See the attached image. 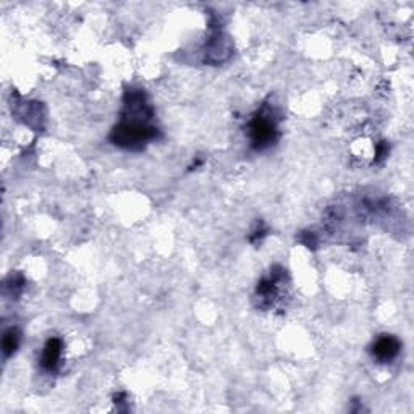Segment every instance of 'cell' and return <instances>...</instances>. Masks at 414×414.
Wrapping results in <instances>:
<instances>
[{
  "instance_id": "obj_3",
  "label": "cell",
  "mask_w": 414,
  "mask_h": 414,
  "mask_svg": "<svg viewBox=\"0 0 414 414\" xmlns=\"http://www.w3.org/2000/svg\"><path fill=\"white\" fill-rule=\"evenodd\" d=\"M400 341L394 335H382L374 341L372 345V356L374 360L380 363L394 361L400 353Z\"/></svg>"
},
{
  "instance_id": "obj_1",
  "label": "cell",
  "mask_w": 414,
  "mask_h": 414,
  "mask_svg": "<svg viewBox=\"0 0 414 414\" xmlns=\"http://www.w3.org/2000/svg\"><path fill=\"white\" fill-rule=\"evenodd\" d=\"M112 141L117 146L126 149H140L156 138V128L147 125V118L133 117L128 115L120 125H117L112 131Z\"/></svg>"
},
{
  "instance_id": "obj_4",
  "label": "cell",
  "mask_w": 414,
  "mask_h": 414,
  "mask_svg": "<svg viewBox=\"0 0 414 414\" xmlns=\"http://www.w3.org/2000/svg\"><path fill=\"white\" fill-rule=\"evenodd\" d=\"M62 340L60 339H49L46 341V345L42 348V355H41V367L44 371L52 372L55 369L59 367L60 358H62Z\"/></svg>"
},
{
  "instance_id": "obj_5",
  "label": "cell",
  "mask_w": 414,
  "mask_h": 414,
  "mask_svg": "<svg viewBox=\"0 0 414 414\" xmlns=\"http://www.w3.org/2000/svg\"><path fill=\"white\" fill-rule=\"evenodd\" d=\"M20 340H21V335L18 332V329L10 327L5 330L2 336V351L5 358H10L15 355V351L18 350L20 346Z\"/></svg>"
},
{
  "instance_id": "obj_2",
  "label": "cell",
  "mask_w": 414,
  "mask_h": 414,
  "mask_svg": "<svg viewBox=\"0 0 414 414\" xmlns=\"http://www.w3.org/2000/svg\"><path fill=\"white\" fill-rule=\"evenodd\" d=\"M250 138L251 145L256 149H266L272 146L277 140V126L270 115L259 114L250 123Z\"/></svg>"
}]
</instances>
